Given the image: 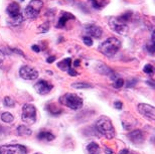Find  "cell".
Wrapping results in <instances>:
<instances>
[{
	"label": "cell",
	"instance_id": "obj_39",
	"mask_svg": "<svg viewBox=\"0 0 155 154\" xmlns=\"http://www.w3.org/2000/svg\"><path fill=\"white\" fill-rule=\"evenodd\" d=\"M20 1H24V0H20Z\"/></svg>",
	"mask_w": 155,
	"mask_h": 154
},
{
	"label": "cell",
	"instance_id": "obj_33",
	"mask_svg": "<svg viewBox=\"0 0 155 154\" xmlns=\"http://www.w3.org/2000/svg\"><path fill=\"white\" fill-rule=\"evenodd\" d=\"M32 51H35V52H39L40 51V48H39V47L38 45H32Z\"/></svg>",
	"mask_w": 155,
	"mask_h": 154
},
{
	"label": "cell",
	"instance_id": "obj_40",
	"mask_svg": "<svg viewBox=\"0 0 155 154\" xmlns=\"http://www.w3.org/2000/svg\"></svg>",
	"mask_w": 155,
	"mask_h": 154
},
{
	"label": "cell",
	"instance_id": "obj_38",
	"mask_svg": "<svg viewBox=\"0 0 155 154\" xmlns=\"http://www.w3.org/2000/svg\"><path fill=\"white\" fill-rule=\"evenodd\" d=\"M2 131H3V128H2V127H0V134L2 133Z\"/></svg>",
	"mask_w": 155,
	"mask_h": 154
},
{
	"label": "cell",
	"instance_id": "obj_4",
	"mask_svg": "<svg viewBox=\"0 0 155 154\" xmlns=\"http://www.w3.org/2000/svg\"><path fill=\"white\" fill-rule=\"evenodd\" d=\"M42 6V0H31L24 9V14L29 19H35V18L38 17Z\"/></svg>",
	"mask_w": 155,
	"mask_h": 154
},
{
	"label": "cell",
	"instance_id": "obj_12",
	"mask_svg": "<svg viewBox=\"0 0 155 154\" xmlns=\"http://www.w3.org/2000/svg\"><path fill=\"white\" fill-rule=\"evenodd\" d=\"M86 32L90 35V38L93 36L95 38H100L102 34H103V30L100 26L95 25V24H88L85 27Z\"/></svg>",
	"mask_w": 155,
	"mask_h": 154
},
{
	"label": "cell",
	"instance_id": "obj_27",
	"mask_svg": "<svg viewBox=\"0 0 155 154\" xmlns=\"http://www.w3.org/2000/svg\"><path fill=\"white\" fill-rule=\"evenodd\" d=\"M83 41H84V44H85L86 45H88V47H92L93 45V41L90 36H84Z\"/></svg>",
	"mask_w": 155,
	"mask_h": 154
},
{
	"label": "cell",
	"instance_id": "obj_1",
	"mask_svg": "<svg viewBox=\"0 0 155 154\" xmlns=\"http://www.w3.org/2000/svg\"><path fill=\"white\" fill-rule=\"evenodd\" d=\"M96 130H97L101 135H103L108 139H112L115 137V129L112 124L110 118L106 116H101L96 122Z\"/></svg>",
	"mask_w": 155,
	"mask_h": 154
},
{
	"label": "cell",
	"instance_id": "obj_19",
	"mask_svg": "<svg viewBox=\"0 0 155 154\" xmlns=\"http://www.w3.org/2000/svg\"><path fill=\"white\" fill-rule=\"evenodd\" d=\"M72 88L78 89V90H80V89H89V88H93V85L85 82H77L72 84Z\"/></svg>",
	"mask_w": 155,
	"mask_h": 154
},
{
	"label": "cell",
	"instance_id": "obj_7",
	"mask_svg": "<svg viewBox=\"0 0 155 154\" xmlns=\"http://www.w3.org/2000/svg\"><path fill=\"white\" fill-rule=\"evenodd\" d=\"M27 149L20 144L3 145L0 147V154H26Z\"/></svg>",
	"mask_w": 155,
	"mask_h": 154
},
{
	"label": "cell",
	"instance_id": "obj_20",
	"mask_svg": "<svg viewBox=\"0 0 155 154\" xmlns=\"http://www.w3.org/2000/svg\"><path fill=\"white\" fill-rule=\"evenodd\" d=\"M1 120L5 123H12L14 120V117L12 116V114H10L9 112H5L1 115Z\"/></svg>",
	"mask_w": 155,
	"mask_h": 154
},
{
	"label": "cell",
	"instance_id": "obj_25",
	"mask_svg": "<svg viewBox=\"0 0 155 154\" xmlns=\"http://www.w3.org/2000/svg\"><path fill=\"white\" fill-rule=\"evenodd\" d=\"M54 105H48V110L49 111V113H51V114H54V115H58V114L61 113V110H60V109L54 110Z\"/></svg>",
	"mask_w": 155,
	"mask_h": 154
},
{
	"label": "cell",
	"instance_id": "obj_23",
	"mask_svg": "<svg viewBox=\"0 0 155 154\" xmlns=\"http://www.w3.org/2000/svg\"><path fill=\"white\" fill-rule=\"evenodd\" d=\"M143 72L145 74H147V75H149L150 77H152L153 73H154V69H153V67L151 66V64H146V66L144 67V69H143Z\"/></svg>",
	"mask_w": 155,
	"mask_h": 154
},
{
	"label": "cell",
	"instance_id": "obj_11",
	"mask_svg": "<svg viewBox=\"0 0 155 154\" xmlns=\"http://www.w3.org/2000/svg\"><path fill=\"white\" fill-rule=\"evenodd\" d=\"M52 88H54V86L51 84H49L48 81H45V80H40V81H38L35 85V89L40 95H46V94L51 93Z\"/></svg>",
	"mask_w": 155,
	"mask_h": 154
},
{
	"label": "cell",
	"instance_id": "obj_28",
	"mask_svg": "<svg viewBox=\"0 0 155 154\" xmlns=\"http://www.w3.org/2000/svg\"><path fill=\"white\" fill-rule=\"evenodd\" d=\"M147 51L150 52V54H154V41H151L150 44H147Z\"/></svg>",
	"mask_w": 155,
	"mask_h": 154
},
{
	"label": "cell",
	"instance_id": "obj_26",
	"mask_svg": "<svg viewBox=\"0 0 155 154\" xmlns=\"http://www.w3.org/2000/svg\"><path fill=\"white\" fill-rule=\"evenodd\" d=\"M124 86V81L122 79H117L115 80V83L113 84V87L114 88H116V89H119L121 87H123Z\"/></svg>",
	"mask_w": 155,
	"mask_h": 154
},
{
	"label": "cell",
	"instance_id": "obj_13",
	"mask_svg": "<svg viewBox=\"0 0 155 154\" xmlns=\"http://www.w3.org/2000/svg\"><path fill=\"white\" fill-rule=\"evenodd\" d=\"M128 138L131 142L135 144H141L144 141V135L141 130H134L128 133Z\"/></svg>",
	"mask_w": 155,
	"mask_h": 154
},
{
	"label": "cell",
	"instance_id": "obj_3",
	"mask_svg": "<svg viewBox=\"0 0 155 154\" xmlns=\"http://www.w3.org/2000/svg\"><path fill=\"white\" fill-rule=\"evenodd\" d=\"M60 102L64 106H67L68 108H70L72 110L80 109V108L83 107L84 104L82 98L76 94H72V93H68L66 95H64L60 99Z\"/></svg>",
	"mask_w": 155,
	"mask_h": 154
},
{
	"label": "cell",
	"instance_id": "obj_16",
	"mask_svg": "<svg viewBox=\"0 0 155 154\" xmlns=\"http://www.w3.org/2000/svg\"><path fill=\"white\" fill-rule=\"evenodd\" d=\"M38 138L39 140H45V141H52L54 140V135L48 131H41L39 132L38 135Z\"/></svg>",
	"mask_w": 155,
	"mask_h": 154
},
{
	"label": "cell",
	"instance_id": "obj_37",
	"mask_svg": "<svg viewBox=\"0 0 155 154\" xmlns=\"http://www.w3.org/2000/svg\"><path fill=\"white\" fill-rule=\"evenodd\" d=\"M80 64H81V61H80L79 60H77V61H74V66H75V67H79V66H80Z\"/></svg>",
	"mask_w": 155,
	"mask_h": 154
},
{
	"label": "cell",
	"instance_id": "obj_5",
	"mask_svg": "<svg viewBox=\"0 0 155 154\" xmlns=\"http://www.w3.org/2000/svg\"><path fill=\"white\" fill-rule=\"evenodd\" d=\"M6 12H7V14L9 15V17H10L11 19V24L13 26H17L19 25L21 23V21H22V15L20 13V7L19 5L17 4V3L15 2H12L10 3L8 6H7V9H6Z\"/></svg>",
	"mask_w": 155,
	"mask_h": 154
},
{
	"label": "cell",
	"instance_id": "obj_29",
	"mask_svg": "<svg viewBox=\"0 0 155 154\" xmlns=\"http://www.w3.org/2000/svg\"><path fill=\"white\" fill-rule=\"evenodd\" d=\"M68 73H69V74H70V76H72V77H75V76L78 75V73L76 72L75 70H73L72 67H71V69H70L69 70H68Z\"/></svg>",
	"mask_w": 155,
	"mask_h": 154
},
{
	"label": "cell",
	"instance_id": "obj_2",
	"mask_svg": "<svg viewBox=\"0 0 155 154\" xmlns=\"http://www.w3.org/2000/svg\"><path fill=\"white\" fill-rule=\"evenodd\" d=\"M120 48H121V41L119 39L116 38H110L102 42V44L99 45L98 50L104 55L113 57L114 54H117Z\"/></svg>",
	"mask_w": 155,
	"mask_h": 154
},
{
	"label": "cell",
	"instance_id": "obj_14",
	"mask_svg": "<svg viewBox=\"0 0 155 154\" xmlns=\"http://www.w3.org/2000/svg\"><path fill=\"white\" fill-rule=\"evenodd\" d=\"M70 19H76V17L74 16L72 13H70V12H64L58 21L57 27L58 28H64L67 23V21H69Z\"/></svg>",
	"mask_w": 155,
	"mask_h": 154
},
{
	"label": "cell",
	"instance_id": "obj_6",
	"mask_svg": "<svg viewBox=\"0 0 155 154\" xmlns=\"http://www.w3.org/2000/svg\"><path fill=\"white\" fill-rule=\"evenodd\" d=\"M21 118L27 125L35 124L36 121V108L32 104H25L22 108Z\"/></svg>",
	"mask_w": 155,
	"mask_h": 154
},
{
	"label": "cell",
	"instance_id": "obj_15",
	"mask_svg": "<svg viewBox=\"0 0 155 154\" xmlns=\"http://www.w3.org/2000/svg\"><path fill=\"white\" fill-rule=\"evenodd\" d=\"M71 63H72V60H71L70 57L68 58H64V60L61 61L60 63H58V67L61 70H64V72H68L72 66H71Z\"/></svg>",
	"mask_w": 155,
	"mask_h": 154
},
{
	"label": "cell",
	"instance_id": "obj_36",
	"mask_svg": "<svg viewBox=\"0 0 155 154\" xmlns=\"http://www.w3.org/2000/svg\"><path fill=\"white\" fill-rule=\"evenodd\" d=\"M105 153H106V154H114L112 150L109 149V148H106V149H105Z\"/></svg>",
	"mask_w": 155,
	"mask_h": 154
},
{
	"label": "cell",
	"instance_id": "obj_8",
	"mask_svg": "<svg viewBox=\"0 0 155 154\" xmlns=\"http://www.w3.org/2000/svg\"><path fill=\"white\" fill-rule=\"evenodd\" d=\"M19 76L24 80H30L35 81L38 78V72L33 67H30L28 66H23L19 70Z\"/></svg>",
	"mask_w": 155,
	"mask_h": 154
},
{
	"label": "cell",
	"instance_id": "obj_10",
	"mask_svg": "<svg viewBox=\"0 0 155 154\" xmlns=\"http://www.w3.org/2000/svg\"><path fill=\"white\" fill-rule=\"evenodd\" d=\"M138 111L141 113L142 116L145 118L149 119L150 121H154L155 120V108L151 105L148 104H139L138 105Z\"/></svg>",
	"mask_w": 155,
	"mask_h": 154
},
{
	"label": "cell",
	"instance_id": "obj_32",
	"mask_svg": "<svg viewBox=\"0 0 155 154\" xmlns=\"http://www.w3.org/2000/svg\"><path fill=\"white\" fill-rule=\"evenodd\" d=\"M54 61H55V57H48V60H46V61H48V64L54 63Z\"/></svg>",
	"mask_w": 155,
	"mask_h": 154
},
{
	"label": "cell",
	"instance_id": "obj_9",
	"mask_svg": "<svg viewBox=\"0 0 155 154\" xmlns=\"http://www.w3.org/2000/svg\"><path fill=\"white\" fill-rule=\"evenodd\" d=\"M110 27L112 28V30L119 33V34H126L127 31H128L127 24L120 21L117 17H112L110 19Z\"/></svg>",
	"mask_w": 155,
	"mask_h": 154
},
{
	"label": "cell",
	"instance_id": "obj_17",
	"mask_svg": "<svg viewBox=\"0 0 155 154\" xmlns=\"http://www.w3.org/2000/svg\"><path fill=\"white\" fill-rule=\"evenodd\" d=\"M87 150H88V152L90 154H100V152H101L100 146L95 142L90 143L89 145L87 146Z\"/></svg>",
	"mask_w": 155,
	"mask_h": 154
},
{
	"label": "cell",
	"instance_id": "obj_31",
	"mask_svg": "<svg viewBox=\"0 0 155 154\" xmlns=\"http://www.w3.org/2000/svg\"><path fill=\"white\" fill-rule=\"evenodd\" d=\"M119 154H134L132 151H130V150H127V149H124V150H122Z\"/></svg>",
	"mask_w": 155,
	"mask_h": 154
},
{
	"label": "cell",
	"instance_id": "obj_34",
	"mask_svg": "<svg viewBox=\"0 0 155 154\" xmlns=\"http://www.w3.org/2000/svg\"><path fill=\"white\" fill-rule=\"evenodd\" d=\"M3 60H4V54H3L1 51H0V64L2 63Z\"/></svg>",
	"mask_w": 155,
	"mask_h": 154
},
{
	"label": "cell",
	"instance_id": "obj_22",
	"mask_svg": "<svg viewBox=\"0 0 155 154\" xmlns=\"http://www.w3.org/2000/svg\"><path fill=\"white\" fill-rule=\"evenodd\" d=\"M48 29H49V22H48V21H46V22L42 23L41 25H39V27H38V31L41 32V33L48 32Z\"/></svg>",
	"mask_w": 155,
	"mask_h": 154
},
{
	"label": "cell",
	"instance_id": "obj_24",
	"mask_svg": "<svg viewBox=\"0 0 155 154\" xmlns=\"http://www.w3.org/2000/svg\"><path fill=\"white\" fill-rule=\"evenodd\" d=\"M4 105H5L6 107H14L15 102H14V100L12 99V98L6 96L4 98Z\"/></svg>",
	"mask_w": 155,
	"mask_h": 154
},
{
	"label": "cell",
	"instance_id": "obj_30",
	"mask_svg": "<svg viewBox=\"0 0 155 154\" xmlns=\"http://www.w3.org/2000/svg\"><path fill=\"white\" fill-rule=\"evenodd\" d=\"M114 106H115V108H117L118 110H121V109H122L123 104L121 103V102H115V104H114Z\"/></svg>",
	"mask_w": 155,
	"mask_h": 154
},
{
	"label": "cell",
	"instance_id": "obj_21",
	"mask_svg": "<svg viewBox=\"0 0 155 154\" xmlns=\"http://www.w3.org/2000/svg\"><path fill=\"white\" fill-rule=\"evenodd\" d=\"M131 16H132V12L128 11V12H126V13H124L123 15H121V16L117 17V18H118V19H119L120 21H122V22L126 23L127 21H129L130 19H131Z\"/></svg>",
	"mask_w": 155,
	"mask_h": 154
},
{
	"label": "cell",
	"instance_id": "obj_18",
	"mask_svg": "<svg viewBox=\"0 0 155 154\" xmlns=\"http://www.w3.org/2000/svg\"><path fill=\"white\" fill-rule=\"evenodd\" d=\"M31 130L24 125H21L17 128V134L19 136H29V135H31Z\"/></svg>",
	"mask_w": 155,
	"mask_h": 154
},
{
	"label": "cell",
	"instance_id": "obj_35",
	"mask_svg": "<svg viewBox=\"0 0 155 154\" xmlns=\"http://www.w3.org/2000/svg\"><path fill=\"white\" fill-rule=\"evenodd\" d=\"M12 51H13L14 52H16V54H19L20 55H22V57H24V54H22V52H21L20 51H17L16 48H12Z\"/></svg>",
	"mask_w": 155,
	"mask_h": 154
}]
</instances>
